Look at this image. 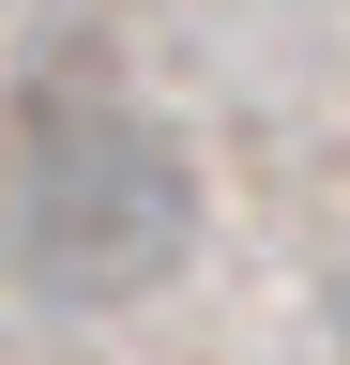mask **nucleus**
Listing matches in <instances>:
<instances>
[{"instance_id": "f257e3e1", "label": "nucleus", "mask_w": 350, "mask_h": 365, "mask_svg": "<svg viewBox=\"0 0 350 365\" xmlns=\"http://www.w3.org/2000/svg\"><path fill=\"white\" fill-rule=\"evenodd\" d=\"M16 259L61 304H138L198 259V168L138 107H46L16 153Z\"/></svg>"}]
</instances>
